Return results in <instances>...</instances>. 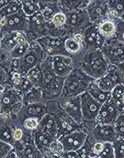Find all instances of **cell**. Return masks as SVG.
Wrapping results in <instances>:
<instances>
[{
	"label": "cell",
	"instance_id": "obj_4",
	"mask_svg": "<svg viewBox=\"0 0 124 158\" xmlns=\"http://www.w3.org/2000/svg\"><path fill=\"white\" fill-rule=\"evenodd\" d=\"M29 50L23 57L19 59V72L23 77H25L31 69L37 66L47 57V54L43 52L41 47L36 41L29 43Z\"/></svg>",
	"mask_w": 124,
	"mask_h": 158
},
{
	"label": "cell",
	"instance_id": "obj_13",
	"mask_svg": "<svg viewBox=\"0 0 124 158\" xmlns=\"http://www.w3.org/2000/svg\"><path fill=\"white\" fill-rule=\"evenodd\" d=\"M85 11L89 18V23L97 25L107 19L108 4L107 1L92 0L85 8Z\"/></svg>",
	"mask_w": 124,
	"mask_h": 158
},
{
	"label": "cell",
	"instance_id": "obj_11",
	"mask_svg": "<svg viewBox=\"0 0 124 158\" xmlns=\"http://www.w3.org/2000/svg\"><path fill=\"white\" fill-rule=\"evenodd\" d=\"M66 16L65 28L68 34L72 35L77 32H81L86 26L89 24V20L86 11L85 10L78 11H70V10H62Z\"/></svg>",
	"mask_w": 124,
	"mask_h": 158
},
{
	"label": "cell",
	"instance_id": "obj_61",
	"mask_svg": "<svg viewBox=\"0 0 124 158\" xmlns=\"http://www.w3.org/2000/svg\"><path fill=\"white\" fill-rule=\"evenodd\" d=\"M16 158H20V157H19V156H17V157Z\"/></svg>",
	"mask_w": 124,
	"mask_h": 158
},
{
	"label": "cell",
	"instance_id": "obj_58",
	"mask_svg": "<svg viewBox=\"0 0 124 158\" xmlns=\"http://www.w3.org/2000/svg\"><path fill=\"white\" fill-rule=\"evenodd\" d=\"M0 89H3V86H2V85H0Z\"/></svg>",
	"mask_w": 124,
	"mask_h": 158
},
{
	"label": "cell",
	"instance_id": "obj_5",
	"mask_svg": "<svg viewBox=\"0 0 124 158\" xmlns=\"http://www.w3.org/2000/svg\"><path fill=\"white\" fill-rule=\"evenodd\" d=\"M58 105V104H57ZM54 115L56 118V125H57V139L67 135L68 133L73 132L76 131H85V127L83 123H79L71 118L64 110L60 108L58 106V108L55 110L54 113H51Z\"/></svg>",
	"mask_w": 124,
	"mask_h": 158
},
{
	"label": "cell",
	"instance_id": "obj_46",
	"mask_svg": "<svg viewBox=\"0 0 124 158\" xmlns=\"http://www.w3.org/2000/svg\"><path fill=\"white\" fill-rule=\"evenodd\" d=\"M14 149L12 145L0 140V158H5Z\"/></svg>",
	"mask_w": 124,
	"mask_h": 158
},
{
	"label": "cell",
	"instance_id": "obj_18",
	"mask_svg": "<svg viewBox=\"0 0 124 158\" xmlns=\"http://www.w3.org/2000/svg\"><path fill=\"white\" fill-rule=\"evenodd\" d=\"M31 137L34 144L42 154V156L49 153L50 145L56 139L51 134L42 131L39 128L31 131Z\"/></svg>",
	"mask_w": 124,
	"mask_h": 158
},
{
	"label": "cell",
	"instance_id": "obj_47",
	"mask_svg": "<svg viewBox=\"0 0 124 158\" xmlns=\"http://www.w3.org/2000/svg\"><path fill=\"white\" fill-rule=\"evenodd\" d=\"M104 148V143L101 141H93V145H92V152L96 155H99L101 152V151L103 150Z\"/></svg>",
	"mask_w": 124,
	"mask_h": 158
},
{
	"label": "cell",
	"instance_id": "obj_21",
	"mask_svg": "<svg viewBox=\"0 0 124 158\" xmlns=\"http://www.w3.org/2000/svg\"><path fill=\"white\" fill-rule=\"evenodd\" d=\"M39 11L47 23H49L55 14L60 11L59 1H39Z\"/></svg>",
	"mask_w": 124,
	"mask_h": 158
},
{
	"label": "cell",
	"instance_id": "obj_43",
	"mask_svg": "<svg viewBox=\"0 0 124 158\" xmlns=\"http://www.w3.org/2000/svg\"><path fill=\"white\" fill-rule=\"evenodd\" d=\"M64 147L62 145V143L58 139H56L51 143L49 147V153L56 155V156H60L64 152Z\"/></svg>",
	"mask_w": 124,
	"mask_h": 158
},
{
	"label": "cell",
	"instance_id": "obj_41",
	"mask_svg": "<svg viewBox=\"0 0 124 158\" xmlns=\"http://www.w3.org/2000/svg\"><path fill=\"white\" fill-rule=\"evenodd\" d=\"M98 157L99 158H115L113 143H109V142L104 143L103 150H102L101 153L98 155Z\"/></svg>",
	"mask_w": 124,
	"mask_h": 158
},
{
	"label": "cell",
	"instance_id": "obj_25",
	"mask_svg": "<svg viewBox=\"0 0 124 158\" xmlns=\"http://www.w3.org/2000/svg\"><path fill=\"white\" fill-rule=\"evenodd\" d=\"M89 2L88 0H63L59 1V4L61 10L78 11L85 10Z\"/></svg>",
	"mask_w": 124,
	"mask_h": 158
},
{
	"label": "cell",
	"instance_id": "obj_40",
	"mask_svg": "<svg viewBox=\"0 0 124 158\" xmlns=\"http://www.w3.org/2000/svg\"><path fill=\"white\" fill-rule=\"evenodd\" d=\"M112 143L115 158H124V138H118Z\"/></svg>",
	"mask_w": 124,
	"mask_h": 158
},
{
	"label": "cell",
	"instance_id": "obj_22",
	"mask_svg": "<svg viewBox=\"0 0 124 158\" xmlns=\"http://www.w3.org/2000/svg\"><path fill=\"white\" fill-rule=\"evenodd\" d=\"M40 130L46 131L48 133L51 134L52 136L57 139V125H56V118L54 115L51 113H47L44 114V116L39 120V127Z\"/></svg>",
	"mask_w": 124,
	"mask_h": 158
},
{
	"label": "cell",
	"instance_id": "obj_23",
	"mask_svg": "<svg viewBox=\"0 0 124 158\" xmlns=\"http://www.w3.org/2000/svg\"><path fill=\"white\" fill-rule=\"evenodd\" d=\"M107 19H118L124 14V0H110L107 1Z\"/></svg>",
	"mask_w": 124,
	"mask_h": 158
},
{
	"label": "cell",
	"instance_id": "obj_53",
	"mask_svg": "<svg viewBox=\"0 0 124 158\" xmlns=\"http://www.w3.org/2000/svg\"><path fill=\"white\" fill-rule=\"evenodd\" d=\"M8 2L9 1H6V0H0V11L2 10V9L3 8Z\"/></svg>",
	"mask_w": 124,
	"mask_h": 158
},
{
	"label": "cell",
	"instance_id": "obj_54",
	"mask_svg": "<svg viewBox=\"0 0 124 158\" xmlns=\"http://www.w3.org/2000/svg\"><path fill=\"white\" fill-rule=\"evenodd\" d=\"M17 154L15 153V152H14V150L13 149V151L11 152H10V153L7 155V156H6L5 158H16L17 157Z\"/></svg>",
	"mask_w": 124,
	"mask_h": 158
},
{
	"label": "cell",
	"instance_id": "obj_60",
	"mask_svg": "<svg viewBox=\"0 0 124 158\" xmlns=\"http://www.w3.org/2000/svg\"><path fill=\"white\" fill-rule=\"evenodd\" d=\"M0 114H1V105H0Z\"/></svg>",
	"mask_w": 124,
	"mask_h": 158
},
{
	"label": "cell",
	"instance_id": "obj_51",
	"mask_svg": "<svg viewBox=\"0 0 124 158\" xmlns=\"http://www.w3.org/2000/svg\"><path fill=\"white\" fill-rule=\"evenodd\" d=\"M120 71V74H121V77H122V83L124 85V61L117 65Z\"/></svg>",
	"mask_w": 124,
	"mask_h": 158
},
{
	"label": "cell",
	"instance_id": "obj_62",
	"mask_svg": "<svg viewBox=\"0 0 124 158\" xmlns=\"http://www.w3.org/2000/svg\"><path fill=\"white\" fill-rule=\"evenodd\" d=\"M123 103H124V98H123Z\"/></svg>",
	"mask_w": 124,
	"mask_h": 158
},
{
	"label": "cell",
	"instance_id": "obj_1",
	"mask_svg": "<svg viewBox=\"0 0 124 158\" xmlns=\"http://www.w3.org/2000/svg\"><path fill=\"white\" fill-rule=\"evenodd\" d=\"M93 78L85 74L80 68L73 69V70L64 78L60 97H76L87 91Z\"/></svg>",
	"mask_w": 124,
	"mask_h": 158
},
{
	"label": "cell",
	"instance_id": "obj_31",
	"mask_svg": "<svg viewBox=\"0 0 124 158\" xmlns=\"http://www.w3.org/2000/svg\"><path fill=\"white\" fill-rule=\"evenodd\" d=\"M14 127L8 123L0 124V140L14 146V140L13 139V130Z\"/></svg>",
	"mask_w": 124,
	"mask_h": 158
},
{
	"label": "cell",
	"instance_id": "obj_42",
	"mask_svg": "<svg viewBox=\"0 0 124 158\" xmlns=\"http://www.w3.org/2000/svg\"><path fill=\"white\" fill-rule=\"evenodd\" d=\"M116 24L115 39L124 44V22L120 19H114Z\"/></svg>",
	"mask_w": 124,
	"mask_h": 158
},
{
	"label": "cell",
	"instance_id": "obj_45",
	"mask_svg": "<svg viewBox=\"0 0 124 158\" xmlns=\"http://www.w3.org/2000/svg\"><path fill=\"white\" fill-rule=\"evenodd\" d=\"M34 86V85L31 83V81H29L28 79L26 77H22V80H21V84H20V88H19V91L23 96L26 93H27L28 91H30L31 89Z\"/></svg>",
	"mask_w": 124,
	"mask_h": 158
},
{
	"label": "cell",
	"instance_id": "obj_26",
	"mask_svg": "<svg viewBox=\"0 0 124 158\" xmlns=\"http://www.w3.org/2000/svg\"><path fill=\"white\" fill-rule=\"evenodd\" d=\"M87 92L93 97L94 99L101 103V105L105 103V102H107L108 100H110V92H105L102 89H100L97 85L95 82V80L91 82L89 85V88L87 89Z\"/></svg>",
	"mask_w": 124,
	"mask_h": 158
},
{
	"label": "cell",
	"instance_id": "obj_7",
	"mask_svg": "<svg viewBox=\"0 0 124 158\" xmlns=\"http://www.w3.org/2000/svg\"><path fill=\"white\" fill-rule=\"evenodd\" d=\"M68 37H52L45 35L35 41L41 47L47 56H69L64 48V42Z\"/></svg>",
	"mask_w": 124,
	"mask_h": 158
},
{
	"label": "cell",
	"instance_id": "obj_9",
	"mask_svg": "<svg viewBox=\"0 0 124 158\" xmlns=\"http://www.w3.org/2000/svg\"><path fill=\"white\" fill-rule=\"evenodd\" d=\"M0 24L3 35L14 31L26 32L28 26V17L26 16L21 10L14 15L0 19Z\"/></svg>",
	"mask_w": 124,
	"mask_h": 158
},
{
	"label": "cell",
	"instance_id": "obj_19",
	"mask_svg": "<svg viewBox=\"0 0 124 158\" xmlns=\"http://www.w3.org/2000/svg\"><path fill=\"white\" fill-rule=\"evenodd\" d=\"M51 61L52 70L60 77H66L74 69L70 56H51Z\"/></svg>",
	"mask_w": 124,
	"mask_h": 158
},
{
	"label": "cell",
	"instance_id": "obj_14",
	"mask_svg": "<svg viewBox=\"0 0 124 158\" xmlns=\"http://www.w3.org/2000/svg\"><path fill=\"white\" fill-rule=\"evenodd\" d=\"M57 104L58 106H60V108L64 110L76 122L79 123H83L80 96L68 97V98H61L60 97Z\"/></svg>",
	"mask_w": 124,
	"mask_h": 158
},
{
	"label": "cell",
	"instance_id": "obj_28",
	"mask_svg": "<svg viewBox=\"0 0 124 158\" xmlns=\"http://www.w3.org/2000/svg\"><path fill=\"white\" fill-rule=\"evenodd\" d=\"M18 42L16 39V34L14 32L6 33L3 35L2 39L0 41V49L3 50L6 52H10L17 45Z\"/></svg>",
	"mask_w": 124,
	"mask_h": 158
},
{
	"label": "cell",
	"instance_id": "obj_57",
	"mask_svg": "<svg viewBox=\"0 0 124 158\" xmlns=\"http://www.w3.org/2000/svg\"><path fill=\"white\" fill-rule=\"evenodd\" d=\"M120 19H121V20H122V21H123V22H124V14L122 15V16H121V18H120Z\"/></svg>",
	"mask_w": 124,
	"mask_h": 158
},
{
	"label": "cell",
	"instance_id": "obj_17",
	"mask_svg": "<svg viewBox=\"0 0 124 158\" xmlns=\"http://www.w3.org/2000/svg\"><path fill=\"white\" fill-rule=\"evenodd\" d=\"M45 114H47V106L41 102L23 105L16 119L22 121V123L27 118H36L40 120Z\"/></svg>",
	"mask_w": 124,
	"mask_h": 158
},
{
	"label": "cell",
	"instance_id": "obj_29",
	"mask_svg": "<svg viewBox=\"0 0 124 158\" xmlns=\"http://www.w3.org/2000/svg\"><path fill=\"white\" fill-rule=\"evenodd\" d=\"M40 64H38L37 66H35L33 69H31L25 77H27L29 81H31V83L33 84L34 86L42 89L43 87V72H42Z\"/></svg>",
	"mask_w": 124,
	"mask_h": 158
},
{
	"label": "cell",
	"instance_id": "obj_44",
	"mask_svg": "<svg viewBox=\"0 0 124 158\" xmlns=\"http://www.w3.org/2000/svg\"><path fill=\"white\" fill-rule=\"evenodd\" d=\"M39 119L36 118H27L25 120H23V127L26 128L28 131H34L39 127Z\"/></svg>",
	"mask_w": 124,
	"mask_h": 158
},
{
	"label": "cell",
	"instance_id": "obj_10",
	"mask_svg": "<svg viewBox=\"0 0 124 158\" xmlns=\"http://www.w3.org/2000/svg\"><path fill=\"white\" fill-rule=\"evenodd\" d=\"M26 34L29 43L35 41L39 38L48 35V23L45 21L40 11L32 16L28 17V26Z\"/></svg>",
	"mask_w": 124,
	"mask_h": 158
},
{
	"label": "cell",
	"instance_id": "obj_34",
	"mask_svg": "<svg viewBox=\"0 0 124 158\" xmlns=\"http://www.w3.org/2000/svg\"><path fill=\"white\" fill-rule=\"evenodd\" d=\"M20 158H43L42 154L39 150L36 148L33 143V140H31L27 144V146L23 150V152L19 156Z\"/></svg>",
	"mask_w": 124,
	"mask_h": 158
},
{
	"label": "cell",
	"instance_id": "obj_6",
	"mask_svg": "<svg viewBox=\"0 0 124 158\" xmlns=\"http://www.w3.org/2000/svg\"><path fill=\"white\" fill-rule=\"evenodd\" d=\"M80 101L83 124H96V119L101 109V104L97 102L87 91L80 95Z\"/></svg>",
	"mask_w": 124,
	"mask_h": 158
},
{
	"label": "cell",
	"instance_id": "obj_16",
	"mask_svg": "<svg viewBox=\"0 0 124 158\" xmlns=\"http://www.w3.org/2000/svg\"><path fill=\"white\" fill-rule=\"evenodd\" d=\"M120 114L121 113L116 107L114 102L110 98V100L101 105L96 119V124L113 125Z\"/></svg>",
	"mask_w": 124,
	"mask_h": 158
},
{
	"label": "cell",
	"instance_id": "obj_59",
	"mask_svg": "<svg viewBox=\"0 0 124 158\" xmlns=\"http://www.w3.org/2000/svg\"><path fill=\"white\" fill-rule=\"evenodd\" d=\"M122 114L124 115V108H123V110H122Z\"/></svg>",
	"mask_w": 124,
	"mask_h": 158
},
{
	"label": "cell",
	"instance_id": "obj_52",
	"mask_svg": "<svg viewBox=\"0 0 124 158\" xmlns=\"http://www.w3.org/2000/svg\"><path fill=\"white\" fill-rule=\"evenodd\" d=\"M43 158H62V156H56V155H53V154L48 153L43 156Z\"/></svg>",
	"mask_w": 124,
	"mask_h": 158
},
{
	"label": "cell",
	"instance_id": "obj_30",
	"mask_svg": "<svg viewBox=\"0 0 124 158\" xmlns=\"http://www.w3.org/2000/svg\"><path fill=\"white\" fill-rule=\"evenodd\" d=\"M43 100L42 89L39 87H33L23 96V105L41 102Z\"/></svg>",
	"mask_w": 124,
	"mask_h": 158
},
{
	"label": "cell",
	"instance_id": "obj_36",
	"mask_svg": "<svg viewBox=\"0 0 124 158\" xmlns=\"http://www.w3.org/2000/svg\"><path fill=\"white\" fill-rule=\"evenodd\" d=\"M29 45L30 44H18L10 52H9L10 57L12 59H21L22 57L27 54L29 50Z\"/></svg>",
	"mask_w": 124,
	"mask_h": 158
},
{
	"label": "cell",
	"instance_id": "obj_35",
	"mask_svg": "<svg viewBox=\"0 0 124 158\" xmlns=\"http://www.w3.org/2000/svg\"><path fill=\"white\" fill-rule=\"evenodd\" d=\"M93 141H94V139H93V141H92L89 138V135H88V137L84 144L76 151L79 158H89L90 154L92 153V145H93Z\"/></svg>",
	"mask_w": 124,
	"mask_h": 158
},
{
	"label": "cell",
	"instance_id": "obj_56",
	"mask_svg": "<svg viewBox=\"0 0 124 158\" xmlns=\"http://www.w3.org/2000/svg\"><path fill=\"white\" fill-rule=\"evenodd\" d=\"M2 90H3V89H0V100H1V98H2Z\"/></svg>",
	"mask_w": 124,
	"mask_h": 158
},
{
	"label": "cell",
	"instance_id": "obj_48",
	"mask_svg": "<svg viewBox=\"0 0 124 158\" xmlns=\"http://www.w3.org/2000/svg\"><path fill=\"white\" fill-rule=\"evenodd\" d=\"M23 135H24V132L22 130V128H20V127H14V129L13 130V139L14 140V143L16 141L20 140L23 137Z\"/></svg>",
	"mask_w": 124,
	"mask_h": 158
},
{
	"label": "cell",
	"instance_id": "obj_37",
	"mask_svg": "<svg viewBox=\"0 0 124 158\" xmlns=\"http://www.w3.org/2000/svg\"><path fill=\"white\" fill-rule=\"evenodd\" d=\"M82 47H84V46L75 42L72 38V36L67 38L65 40V42H64V48H65L67 52L69 55L78 53L82 49Z\"/></svg>",
	"mask_w": 124,
	"mask_h": 158
},
{
	"label": "cell",
	"instance_id": "obj_12",
	"mask_svg": "<svg viewBox=\"0 0 124 158\" xmlns=\"http://www.w3.org/2000/svg\"><path fill=\"white\" fill-rule=\"evenodd\" d=\"M84 36V48L89 51L101 50L105 42V39L100 34L97 26L89 23L81 31Z\"/></svg>",
	"mask_w": 124,
	"mask_h": 158
},
{
	"label": "cell",
	"instance_id": "obj_8",
	"mask_svg": "<svg viewBox=\"0 0 124 158\" xmlns=\"http://www.w3.org/2000/svg\"><path fill=\"white\" fill-rule=\"evenodd\" d=\"M101 51L109 64L118 65L124 61V44L115 38L105 40Z\"/></svg>",
	"mask_w": 124,
	"mask_h": 158
},
{
	"label": "cell",
	"instance_id": "obj_3",
	"mask_svg": "<svg viewBox=\"0 0 124 158\" xmlns=\"http://www.w3.org/2000/svg\"><path fill=\"white\" fill-rule=\"evenodd\" d=\"M2 98L0 100L1 114L16 117L23 106V94L7 83H4Z\"/></svg>",
	"mask_w": 124,
	"mask_h": 158
},
{
	"label": "cell",
	"instance_id": "obj_39",
	"mask_svg": "<svg viewBox=\"0 0 124 158\" xmlns=\"http://www.w3.org/2000/svg\"><path fill=\"white\" fill-rule=\"evenodd\" d=\"M114 131L118 138H124V115L120 114L113 124Z\"/></svg>",
	"mask_w": 124,
	"mask_h": 158
},
{
	"label": "cell",
	"instance_id": "obj_27",
	"mask_svg": "<svg viewBox=\"0 0 124 158\" xmlns=\"http://www.w3.org/2000/svg\"><path fill=\"white\" fill-rule=\"evenodd\" d=\"M112 101L114 102L116 107L119 110V112L122 114V111L124 108L123 98H124V85L123 84H118L115 85L110 92Z\"/></svg>",
	"mask_w": 124,
	"mask_h": 158
},
{
	"label": "cell",
	"instance_id": "obj_33",
	"mask_svg": "<svg viewBox=\"0 0 124 158\" xmlns=\"http://www.w3.org/2000/svg\"><path fill=\"white\" fill-rule=\"evenodd\" d=\"M22 2V11L27 17L34 15L39 11V1H31V0H23Z\"/></svg>",
	"mask_w": 124,
	"mask_h": 158
},
{
	"label": "cell",
	"instance_id": "obj_55",
	"mask_svg": "<svg viewBox=\"0 0 124 158\" xmlns=\"http://www.w3.org/2000/svg\"><path fill=\"white\" fill-rule=\"evenodd\" d=\"M2 36H3V33H2V27H1V24H0V41H1V40L2 39Z\"/></svg>",
	"mask_w": 124,
	"mask_h": 158
},
{
	"label": "cell",
	"instance_id": "obj_38",
	"mask_svg": "<svg viewBox=\"0 0 124 158\" xmlns=\"http://www.w3.org/2000/svg\"><path fill=\"white\" fill-rule=\"evenodd\" d=\"M95 82L100 89L105 92H110V93L111 92L113 88L115 86L114 83L111 81V80L109 78V77L105 74L104 75L103 77H101V78L95 80Z\"/></svg>",
	"mask_w": 124,
	"mask_h": 158
},
{
	"label": "cell",
	"instance_id": "obj_49",
	"mask_svg": "<svg viewBox=\"0 0 124 158\" xmlns=\"http://www.w3.org/2000/svg\"><path fill=\"white\" fill-rule=\"evenodd\" d=\"M72 38L77 44H81V45L84 46V36H83L81 32H77V33L73 34L72 35Z\"/></svg>",
	"mask_w": 124,
	"mask_h": 158
},
{
	"label": "cell",
	"instance_id": "obj_20",
	"mask_svg": "<svg viewBox=\"0 0 124 158\" xmlns=\"http://www.w3.org/2000/svg\"><path fill=\"white\" fill-rule=\"evenodd\" d=\"M91 136L95 141H101L103 143H113L118 138L114 131L113 125L106 124H96L92 129Z\"/></svg>",
	"mask_w": 124,
	"mask_h": 158
},
{
	"label": "cell",
	"instance_id": "obj_2",
	"mask_svg": "<svg viewBox=\"0 0 124 158\" xmlns=\"http://www.w3.org/2000/svg\"><path fill=\"white\" fill-rule=\"evenodd\" d=\"M109 64L101 50H93L85 53L80 69L89 77L97 80L106 73Z\"/></svg>",
	"mask_w": 124,
	"mask_h": 158
},
{
	"label": "cell",
	"instance_id": "obj_50",
	"mask_svg": "<svg viewBox=\"0 0 124 158\" xmlns=\"http://www.w3.org/2000/svg\"><path fill=\"white\" fill-rule=\"evenodd\" d=\"M61 156L62 158H79L78 154L75 151H64Z\"/></svg>",
	"mask_w": 124,
	"mask_h": 158
},
{
	"label": "cell",
	"instance_id": "obj_32",
	"mask_svg": "<svg viewBox=\"0 0 124 158\" xmlns=\"http://www.w3.org/2000/svg\"><path fill=\"white\" fill-rule=\"evenodd\" d=\"M22 10V2L19 0L9 1V2L0 11V19L14 15Z\"/></svg>",
	"mask_w": 124,
	"mask_h": 158
},
{
	"label": "cell",
	"instance_id": "obj_15",
	"mask_svg": "<svg viewBox=\"0 0 124 158\" xmlns=\"http://www.w3.org/2000/svg\"><path fill=\"white\" fill-rule=\"evenodd\" d=\"M89 133L85 131H76L59 138L64 147V151L76 152L86 140Z\"/></svg>",
	"mask_w": 124,
	"mask_h": 158
},
{
	"label": "cell",
	"instance_id": "obj_24",
	"mask_svg": "<svg viewBox=\"0 0 124 158\" xmlns=\"http://www.w3.org/2000/svg\"><path fill=\"white\" fill-rule=\"evenodd\" d=\"M97 29L105 40L113 39L116 35V24L114 20L106 19L97 24Z\"/></svg>",
	"mask_w": 124,
	"mask_h": 158
}]
</instances>
